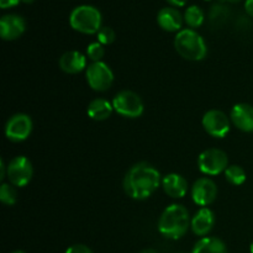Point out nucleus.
<instances>
[{
    "label": "nucleus",
    "instance_id": "obj_28",
    "mask_svg": "<svg viewBox=\"0 0 253 253\" xmlns=\"http://www.w3.org/2000/svg\"><path fill=\"white\" fill-rule=\"evenodd\" d=\"M245 10L250 16L253 17V0H246L245 2Z\"/></svg>",
    "mask_w": 253,
    "mask_h": 253
},
{
    "label": "nucleus",
    "instance_id": "obj_34",
    "mask_svg": "<svg viewBox=\"0 0 253 253\" xmlns=\"http://www.w3.org/2000/svg\"><path fill=\"white\" fill-rule=\"evenodd\" d=\"M12 253H25L24 251H15V252H12Z\"/></svg>",
    "mask_w": 253,
    "mask_h": 253
},
{
    "label": "nucleus",
    "instance_id": "obj_35",
    "mask_svg": "<svg viewBox=\"0 0 253 253\" xmlns=\"http://www.w3.org/2000/svg\"><path fill=\"white\" fill-rule=\"evenodd\" d=\"M207 1H209V0H207Z\"/></svg>",
    "mask_w": 253,
    "mask_h": 253
},
{
    "label": "nucleus",
    "instance_id": "obj_32",
    "mask_svg": "<svg viewBox=\"0 0 253 253\" xmlns=\"http://www.w3.org/2000/svg\"><path fill=\"white\" fill-rule=\"evenodd\" d=\"M250 251H251V253H253V241H252L251 246H250Z\"/></svg>",
    "mask_w": 253,
    "mask_h": 253
},
{
    "label": "nucleus",
    "instance_id": "obj_17",
    "mask_svg": "<svg viewBox=\"0 0 253 253\" xmlns=\"http://www.w3.org/2000/svg\"><path fill=\"white\" fill-rule=\"evenodd\" d=\"M86 67V58L78 51H68L59 58V68L68 74H77Z\"/></svg>",
    "mask_w": 253,
    "mask_h": 253
},
{
    "label": "nucleus",
    "instance_id": "obj_33",
    "mask_svg": "<svg viewBox=\"0 0 253 253\" xmlns=\"http://www.w3.org/2000/svg\"><path fill=\"white\" fill-rule=\"evenodd\" d=\"M227 1H230V2H237V1H240V0H227Z\"/></svg>",
    "mask_w": 253,
    "mask_h": 253
},
{
    "label": "nucleus",
    "instance_id": "obj_24",
    "mask_svg": "<svg viewBox=\"0 0 253 253\" xmlns=\"http://www.w3.org/2000/svg\"><path fill=\"white\" fill-rule=\"evenodd\" d=\"M98 36V42H100L101 44H111L115 41V32L111 27L104 26L99 30V32L96 34Z\"/></svg>",
    "mask_w": 253,
    "mask_h": 253
},
{
    "label": "nucleus",
    "instance_id": "obj_8",
    "mask_svg": "<svg viewBox=\"0 0 253 253\" xmlns=\"http://www.w3.org/2000/svg\"><path fill=\"white\" fill-rule=\"evenodd\" d=\"M34 169L32 165L25 156H17L12 158L7 165V178L10 184L15 187H25L31 180Z\"/></svg>",
    "mask_w": 253,
    "mask_h": 253
},
{
    "label": "nucleus",
    "instance_id": "obj_20",
    "mask_svg": "<svg viewBox=\"0 0 253 253\" xmlns=\"http://www.w3.org/2000/svg\"><path fill=\"white\" fill-rule=\"evenodd\" d=\"M204 11L198 5H190L184 12V21L192 29H197V27L202 26L203 22H204Z\"/></svg>",
    "mask_w": 253,
    "mask_h": 253
},
{
    "label": "nucleus",
    "instance_id": "obj_26",
    "mask_svg": "<svg viewBox=\"0 0 253 253\" xmlns=\"http://www.w3.org/2000/svg\"><path fill=\"white\" fill-rule=\"evenodd\" d=\"M19 2H22V0H0V7L1 9H9V7L16 6Z\"/></svg>",
    "mask_w": 253,
    "mask_h": 253
},
{
    "label": "nucleus",
    "instance_id": "obj_16",
    "mask_svg": "<svg viewBox=\"0 0 253 253\" xmlns=\"http://www.w3.org/2000/svg\"><path fill=\"white\" fill-rule=\"evenodd\" d=\"M162 187L165 189L166 194L169 195L170 198L174 199H180L185 197L188 192V183L180 174L177 173H170L163 177Z\"/></svg>",
    "mask_w": 253,
    "mask_h": 253
},
{
    "label": "nucleus",
    "instance_id": "obj_6",
    "mask_svg": "<svg viewBox=\"0 0 253 253\" xmlns=\"http://www.w3.org/2000/svg\"><path fill=\"white\" fill-rule=\"evenodd\" d=\"M200 172L207 175H217L229 167V158L224 151L219 148H208L198 157Z\"/></svg>",
    "mask_w": 253,
    "mask_h": 253
},
{
    "label": "nucleus",
    "instance_id": "obj_10",
    "mask_svg": "<svg viewBox=\"0 0 253 253\" xmlns=\"http://www.w3.org/2000/svg\"><path fill=\"white\" fill-rule=\"evenodd\" d=\"M203 127L210 136L222 138L229 133L230 120L225 113L220 110H209L203 116Z\"/></svg>",
    "mask_w": 253,
    "mask_h": 253
},
{
    "label": "nucleus",
    "instance_id": "obj_21",
    "mask_svg": "<svg viewBox=\"0 0 253 253\" xmlns=\"http://www.w3.org/2000/svg\"><path fill=\"white\" fill-rule=\"evenodd\" d=\"M225 177L232 185H241L246 180V172L240 166H229L225 170Z\"/></svg>",
    "mask_w": 253,
    "mask_h": 253
},
{
    "label": "nucleus",
    "instance_id": "obj_27",
    "mask_svg": "<svg viewBox=\"0 0 253 253\" xmlns=\"http://www.w3.org/2000/svg\"><path fill=\"white\" fill-rule=\"evenodd\" d=\"M5 175H7V166H5L4 160L0 161V179H4Z\"/></svg>",
    "mask_w": 253,
    "mask_h": 253
},
{
    "label": "nucleus",
    "instance_id": "obj_2",
    "mask_svg": "<svg viewBox=\"0 0 253 253\" xmlns=\"http://www.w3.org/2000/svg\"><path fill=\"white\" fill-rule=\"evenodd\" d=\"M189 226V211L180 204H172L166 208L158 221V230L161 235L169 240L182 239Z\"/></svg>",
    "mask_w": 253,
    "mask_h": 253
},
{
    "label": "nucleus",
    "instance_id": "obj_18",
    "mask_svg": "<svg viewBox=\"0 0 253 253\" xmlns=\"http://www.w3.org/2000/svg\"><path fill=\"white\" fill-rule=\"evenodd\" d=\"M113 103L108 101L106 99L98 98L94 99V100H91L89 103L86 113H88V116L91 120L104 121L110 118L111 114H113Z\"/></svg>",
    "mask_w": 253,
    "mask_h": 253
},
{
    "label": "nucleus",
    "instance_id": "obj_12",
    "mask_svg": "<svg viewBox=\"0 0 253 253\" xmlns=\"http://www.w3.org/2000/svg\"><path fill=\"white\" fill-rule=\"evenodd\" d=\"M25 30H26V22L20 15L7 14L0 19V36L5 41L19 39Z\"/></svg>",
    "mask_w": 253,
    "mask_h": 253
},
{
    "label": "nucleus",
    "instance_id": "obj_23",
    "mask_svg": "<svg viewBox=\"0 0 253 253\" xmlns=\"http://www.w3.org/2000/svg\"><path fill=\"white\" fill-rule=\"evenodd\" d=\"M104 53H105V49L100 42H93L86 48V54H88L89 59L93 62H101Z\"/></svg>",
    "mask_w": 253,
    "mask_h": 253
},
{
    "label": "nucleus",
    "instance_id": "obj_1",
    "mask_svg": "<svg viewBox=\"0 0 253 253\" xmlns=\"http://www.w3.org/2000/svg\"><path fill=\"white\" fill-rule=\"evenodd\" d=\"M161 174L152 165L141 162L130 168L124 179L126 194L135 200H145L157 190Z\"/></svg>",
    "mask_w": 253,
    "mask_h": 253
},
{
    "label": "nucleus",
    "instance_id": "obj_31",
    "mask_svg": "<svg viewBox=\"0 0 253 253\" xmlns=\"http://www.w3.org/2000/svg\"><path fill=\"white\" fill-rule=\"evenodd\" d=\"M35 0H22V2H25V4H32Z\"/></svg>",
    "mask_w": 253,
    "mask_h": 253
},
{
    "label": "nucleus",
    "instance_id": "obj_19",
    "mask_svg": "<svg viewBox=\"0 0 253 253\" xmlns=\"http://www.w3.org/2000/svg\"><path fill=\"white\" fill-rule=\"evenodd\" d=\"M192 253H227V249L220 239L203 237L195 244Z\"/></svg>",
    "mask_w": 253,
    "mask_h": 253
},
{
    "label": "nucleus",
    "instance_id": "obj_30",
    "mask_svg": "<svg viewBox=\"0 0 253 253\" xmlns=\"http://www.w3.org/2000/svg\"><path fill=\"white\" fill-rule=\"evenodd\" d=\"M140 253H158V252L155 251V250H143V251Z\"/></svg>",
    "mask_w": 253,
    "mask_h": 253
},
{
    "label": "nucleus",
    "instance_id": "obj_25",
    "mask_svg": "<svg viewBox=\"0 0 253 253\" xmlns=\"http://www.w3.org/2000/svg\"><path fill=\"white\" fill-rule=\"evenodd\" d=\"M66 253H93V251L85 245H73L67 249Z\"/></svg>",
    "mask_w": 253,
    "mask_h": 253
},
{
    "label": "nucleus",
    "instance_id": "obj_15",
    "mask_svg": "<svg viewBox=\"0 0 253 253\" xmlns=\"http://www.w3.org/2000/svg\"><path fill=\"white\" fill-rule=\"evenodd\" d=\"M183 20L184 17L174 7H163L157 15L158 25L168 32H179L182 29Z\"/></svg>",
    "mask_w": 253,
    "mask_h": 253
},
{
    "label": "nucleus",
    "instance_id": "obj_22",
    "mask_svg": "<svg viewBox=\"0 0 253 253\" xmlns=\"http://www.w3.org/2000/svg\"><path fill=\"white\" fill-rule=\"evenodd\" d=\"M12 184L2 183L0 187V200L5 205H14L17 200V193Z\"/></svg>",
    "mask_w": 253,
    "mask_h": 253
},
{
    "label": "nucleus",
    "instance_id": "obj_9",
    "mask_svg": "<svg viewBox=\"0 0 253 253\" xmlns=\"http://www.w3.org/2000/svg\"><path fill=\"white\" fill-rule=\"evenodd\" d=\"M32 131V120L26 114H16L11 116L5 126V136L12 142L25 141Z\"/></svg>",
    "mask_w": 253,
    "mask_h": 253
},
{
    "label": "nucleus",
    "instance_id": "obj_5",
    "mask_svg": "<svg viewBox=\"0 0 253 253\" xmlns=\"http://www.w3.org/2000/svg\"><path fill=\"white\" fill-rule=\"evenodd\" d=\"M114 110L121 116L135 119L143 114V101L138 94L132 90H123L113 99Z\"/></svg>",
    "mask_w": 253,
    "mask_h": 253
},
{
    "label": "nucleus",
    "instance_id": "obj_7",
    "mask_svg": "<svg viewBox=\"0 0 253 253\" xmlns=\"http://www.w3.org/2000/svg\"><path fill=\"white\" fill-rule=\"evenodd\" d=\"M86 82L95 91H105L113 85L114 73L104 62H93L86 68Z\"/></svg>",
    "mask_w": 253,
    "mask_h": 253
},
{
    "label": "nucleus",
    "instance_id": "obj_3",
    "mask_svg": "<svg viewBox=\"0 0 253 253\" xmlns=\"http://www.w3.org/2000/svg\"><path fill=\"white\" fill-rule=\"evenodd\" d=\"M175 51L188 61H202L208 53L204 39L193 29L180 30L174 37Z\"/></svg>",
    "mask_w": 253,
    "mask_h": 253
},
{
    "label": "nucleus",
    "instance_id": "obj_14",
    "mask_svg": "<svg viewBox=\"0 0 253 253\" xmlns=\"http://www.w3.org/2000/svg\"><path fill=\"white\" fill-rule=\"evenodd\" d=\"M215 224V215L209 208H202L197 214L193 216L190 221V227L193 232L198 236H205L212 230Z\"/></svg>",
    "mask_w": 253,
    "mask_h": 253
},
{
    "label": "nucleus",
    "instance_id": "obj_4",
    "mask_svg": "<svg viewBox=\"0 0 253 253\" xmlns=\"http://www.w3.org/2000/svg\"><path fill=\"white\" fill-rule=\"evenodd\" d=\"M72 29L85 35L98 34L101 29V14L93 5H79L69 15Z\"/></svg>",
    "mask_w": 253,
    "mask_h": 253
},
{
    "label": "nucleus",
    "instance_id": "obj_11",
    "mask_svg": "<svg viewBox=\"0 0 253 253\" xmlns=\"http://www.w3.org/2000/svg\"><path fill=\"white\" fill-rule=\"evenodd\" d=\"M217 187L210 178H199L192 187L193 202L200 207H208L216 199Z\"/></svg>",
    "mask_w": 253,
    "mask_h": 253
},
{
    "label": "nucleus",
    "instance_id": "obj_29",
    "mask_svg": "<svg viewBox=\"0 0 253 253\" xmlns=\"http://www.w3.org/2000/svg\"><path fill=\"white\" fill-rule=\"evenodd\" d=\"M167 1L173 6H184L188 0H167Z\"/></svg>",
    "mask_w": 253,
    "mask_h": 253
},
{
    "label": "nucleus",
    "instance_id": "obj_13",
    "mask_svg": "<svg viewBox=\"0 0 253 253\" xmlns=\"http://www.w3.org/2000/svg\"><path fill=\"white\" fill-rule=\"evenodd\" d=\"M232 123L239 130L244 132H253V106L250 104L240 103L231 110Z\"/></svg>",
    "mask_w": 253,
    "mask_h": 253
}]
</instances>
